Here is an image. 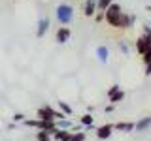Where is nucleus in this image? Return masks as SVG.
Masks as SVG:
<instances>
[{"label": "nucleus", "mask_w": 151, "mask_h": 141, "mask_svg": "<svg viewBox=\"0 0 151 141\" xmlns=\"http://www.w3.org/2000/svg\"><path fill=\"white\" fill-rule=\"evenodd\" d=\"M79 124L85 126V128H91V126H93V115H91V113H85L81 119H79Z\"/></svg>", "instance_id": "obj_15"}, {"label": "nucleus", "mask_w": 151, "mask_h": 141, "mask_svg": "<svg viewBox=\"0 0 151 141\" xmlns=\"http://www.w3.org/2000/svg\"><path fill=\"white\" fill-rule=\"evenodd\" d=\"M51 139H53V135L49 132H44V130L36 132V141H51Z\"/></svg>", "instance_id": "obj_17"}, {"label": "nucleus", "mask_w": 151, "mask_h": 141, "mask_svg": "<svg viewBox=\"0 0 151 141\" xmlns=\"http://www.w3.org/2000/svg\"><path fill=\"white\" fill-rule=\"evenodd\" d=\"M53 137H55V141H70V139H72V132H70V130H59V128H57L55 134H53Z\"/></svg>", "instance_id": "obj_12"}, {"label": "nucleus", "mask_w": 151, "mask_h": 141, "mask_svg": "<svg viewBox=\"0 0 151 141\" xmlns=\"http://www.w3.org/2000/svg\"><path fill=\"white\" fill-rule=\"evenodd\" d=\"M96 58L100 60V64H106L108 58H110V49L106 45H98L96 47Z\"/></svg>", "instance_id": "obj_11"}, {"label": "nucleus", "mask_w": 151, "mask_h": 141, "mask_svg": "<svg viewBox=\"0 0 151 141\" xmlns=\"http://www.w3.org/2000/svg\"><path fill=\"white\" fill-rule=\"evenodd\" d=\"M113 130L117 132H134V122H115Z\"/></svg>", "instance_id": "obj_13"}, {"label": "nucleus", "mask_w": 151, "mask_h": 141, "mask_svg": "<svg viewBox=\"0 0 151 141\" xmlns=\"http://www.w3.org/2000/svg\"><path fill=\"white\" fill-rule=\"evenodd\" d=\"M49 25H51L49 19H47V17H42L40 21H38V25H36V36L38 38H44L45 32L49 30Z\"/></svg>", "instance_id": "obj_6"}, {"label": "nucleus", "mask_w": 151, "mask_h": 141, "mask_svg": "<svg viewBox=\"0 0 151 141\" xmlns=\"http://www.w3.org/2000/svg\"><path fill=\"white\" fill-rule=\"evenodd\" d=\"M70 38H72V30H70V26H60L59 30L55 32L57 43H66V41H70Z\"/></svg>", "instance_id": "obj_4"}, {"label": "nucleus", "mask_w": 151, "mask_h": 141, "mask_svg": "<svg viewBox=\"0 0 151 141\" xmlns=\"http://www.w3.org/2000/svg\"><path fill=\"white\" fill-rule=\"evenodd\" d=\"M113 132V124H102L96 128V137L98 139H108Z\"/></svg>", "instance_id": "obj_9"}, {"label": "nucleus", "mask_w": 151, "mask_h": 141, "mask_svg": "<svg viewBox=\"0 0 151 141\" xmlns=\"http://www.w3.org/2000/svg\"><path fill=\"white\" fill-rule=\"evenodd\" d=\"M121 100H125V92H123V90H117L113 96H110V103H111V105H115V103L121 102Z\"/></svg>", "instance_id": "obj_20"}, {"label": "nucleus", "mask_w": 151, "mask_h": 141, "mask_svg": "<svg viewBox=\"0 0 151 141\" xmlns=\"http://www.w3.org/2000/svg\"><path fill=\"white\" fill-rule=\"evenodd\" d=\"M134 21H136V17L132 15V13H125V11H123V17H121L119 28H123V30H129V28L134 26Z\"/></svg>", "instance_id": "obj_8"}, {"label": "nucleus", "mask_w": 151, "mask_h": 141, "mask_svg": "<svg viewBox=\"0 0 151 141\" xmlns=\"http://www.w3.org/2000/svg\"><path fill=\"white\" fill-rule=\"evenodd\" d=\"M96 11H98L96 0H85V2H83V15L85 17H94Z\"/></svg>", "instance_id": "obj_7"}, {"label": "nucleus", "mask_w": 151, "mask_h": 141, "mask_svg": "<svg viewBox=\"0 0 151 141\" xmlns=\"http://www.w3.org/2000/svg\"><path fill=\"white\" fill-rule=\"evenodd\" d=\"M55 109H51L49 105H45V107H40L38 109V119L40 120H47V122H55Z\"/></svg>", "instance_id": "obj_5"}, {"label": "nucleus", "mask_w": 151, "mask_h": 141, "mask_svg": "<svg viewBox=\"0 0 151 141\" xmlns=\"http://www.w3.org/2000/svg\"><path fill=\"white\" fill-rule=\"evenodd\" d=\"M142 62L145 64V75H151V53L142 55Z\"/></svg>", "instance_id": "obj_16"}, {"label": "nucleus", "mask_w": 151, "mask_h": 141, "mask_svg": "<svg viewBox=\"0 0 151 141\" xmlns=\"http://www.w3.org/2000/svg\"><path fill=\"white\" fill-rule=\"evenodd\" d=\"M59 107H60V111H63L66 117H72V113H74L72 105H68V103H66V102H59Z\"/></svg>", "instance_id": "obj_19"}, {"label": "nucleus", "mask_w": 151, "mask_h": 141, "mask_svg": "<svg viewBox=\"0 0 151 141\" xmlns=\"http://www.w3.org/2000/svg\"><path fill=\"white\" fill-rule=\"evenodd\" d=\"M121 17H123V8L117 2H113L111 6L104 11V21H106L110 26H113V28H119Z\"/></svg>", "instance_id": "obj_2"}, {"label": "nucleus", "mask_w": 151, "mask_h": 141, "mask_svg": "<svg viewBox=\"0 0 151 141\" xmlns=\"http://www.w3.org/2000/svg\"><path fill=\"white\" fill-rule=\"evenodd\" d=\"M145 11H149V13H151V6H145Z\"/></svg>", "instance_id": "obj_27"}, {"label": "nucleus", "mask_w": 151, "mask_h": 141, "mask_svg": "<svg viewBox=\"0 0 151 141\" xmlns=\"http://www.w3.org/2000/svg\"><path fill=\"white\" fill-rule=\"evenodd\" d=\"M113 107H115V105H111V103H110V105L106 107V113H111V111H113Z\"/></svg>", "instance_id": "obj_26"}, {"label": "nucleus", "mask_w": 151, "mask_h": 141, "mask_svg": "<svg viewBox=\"0 0 151 141\" xmlns=\"http://www.w3.org/2000/svg\"><path fill=\"white\" fill-rule=\"evenodd\" d=\"M113 4V0H96V8H98V11H106L108 8H110Z\"/></svg>", "instance_id": "obj_18"}, {"label": "nucleus", "mask_w": 151, "mask_h": 141, "mask_svg": "<svg viewBox=\"0 0 151 141\" xmlns=\"http://www.w3.org/2000/svg\"><path fill=\"white\" fill-rule=\"evenodd\" d=\"M117 90H121V87H119V85H113V87L110 88V90H108V98H110V96H113V94H115Z\"/></svg>", "instance_id": "obj_24"}, {"label": "nucleus", "mask_w": 151, "mask_h": 141, "mask_svg": "<svg viewBox=\"0 0 151 141\" xmlns=\"http://www.w3.org/2000/svg\"><path fill=\"white\" fill-rule=\"evenodd\" d=\"M136 51L140 55L151 53V25L149 23H144V34L136 40Z\"/></svg>", "instance_id": "obj_3"}, {"label": "nucleus", "mask_w": 151, "mask_h": 141, "mask_svg": "<svg viewBox=\"0 0 151 141\" xmlns=\"http://www.w3.org/2000/svg\"><path fill=\"white\" fill-rule=\"evenodd\" d=\"M83 2H85V0H83Z\"/></svg>", "instance_id": "obj_28"}, {"label": "nucleus", "mask_w": 151, "mask_h": 141, "mask_svg": "<svg viewBox=\"0 0 151 141\" xmlns=\"http://www.w3.org/2000/svg\"><path fill=\"white\" fill-rule=\"evenodd\" d=\"M55 19L60 23L63 26H68L70 23L74 21V8L70 6V4H59V6L55 8Z\"/></svg>", "instance_id": "obj_1"}, {"label": "nucleus", "mask_w": 151, "mask_h": 141, "mask_svg": "<svg viewBox=\"0 0 151 141\" xmlns=\"http://www.w3.org/2000/svg\"><path fill=\"white\" fill-rule=\"evenodd\" d=\"M70 141H85V132H74Z\"/></svg>", "instance_id": "obj_22"}, {"label": "nucleus", "mask_w": 151, "mask_h": 141, "mask_svg": "<svg viewBox=\"0 0 151 141\" xmlns=\"http://www.w3.org/2000/svg\"><path fill=\"white\" fill-rule=\"evenodd\" d=\"M119 49H121V53H123V55H130V47H129V43H127L125 40H121V41H119Z\"/></svg>", "instance_id": "obj_21"}, {"label": "nucleus", "mask_w": 151, "mask_h": 141, "mask_svg": "<svg viewBox=\"0 0 151 141\" xmlns=\"http://www.w3.org/2000/svg\"><path fill=\"white\" fill-rule=\"evenodd\" d=\"M12 119H13V122H25V119H27V117L23 115V113H15V115H13Z\"/></svg>", "instance_id": "obj_23"}, {"label": "nucleus", "mask_w": 151, "mask_h": 141, "mask_svg": "<svg viewBox=\"0 0 151 141\" xmlns=\"http://www.w3.org/2000/svg\"><path fill=\"white\" fill-rule=\"evenodd\" d=\"M55 126L59 130H72V119H68V117H66V119H60V120H55Z\"/></svg>", "instance_id": "obj_14"}, {"label": "nucleus", "mask_w": 151, "mask_h": 141, "mask_svg": "<svg viewBox=\"0 0 151 141\" xmlns=\"http://www.w3.org/2000/svg\"><path fill=\"white\" fill-rule=\"evenodd\" d=\"M151 128V117H142L138 122H134V132H145Z\"/></svg>", "instance_id": "obj_10"}, {"label": "nucleus", "mask_w": 151, "mask_h": 141, "mask_svg": "<svg viewBox=\"0 0 151 141\" xmlns=\"http://www.w3.org/2000/svg\"><path fill=\"white\" fill-rule=\"evenodd\" d=\"M94 21H96V23H102L104 21V11H96V13H94Z\"/></svg>", "instance_id": "obj_25"}]
</instances>
